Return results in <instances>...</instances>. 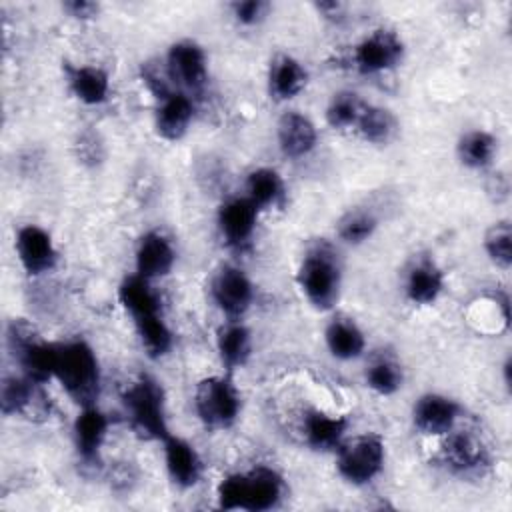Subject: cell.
<instances>
[{"label": "cell", "instance_id": "1", "mask_svg": "<svg viewBox=\"0 0 512 512\" xmlns=\"http://www.w3.org/2000/svg\"><path fill=\"white\" fill-rule=\"evenodd\" d=\"M286 492L284 478L270 466H256L248 472H234L216 488L220 510L266 512L276 508Z\"/></svg>", "mask_w": 512, "mask_h": 512}, {"label": "cell", "instance_id": "2", "mask_svg": "<svg viewBox=\"0 0 512 512\" xmlns=\"http://www.w3.org/2000/svg\"><path fill=\"white\" fill-rule=\"evenodd\" d=\"M54 378L82 408L96 404L100 396V364L92 346L84 340L58 344Z\"/></svg>", "mask_w": 512, "mask_h": 512}, {"label": "cell", "instance_id": "3", "mask_svg": "<svg viewBox=\"0 0 512 512\" xmlns=\"http://www.w3.org/2000/svg\"><path fill=\"white\" fill-rule=\"evenodd\" d=\"M296 280L316 310L334 308L342 290V264L334 248L326 242L310 246L298 266Z\"/></svg>", "mask_w": 512, "mask_h": 512}, {"label": "cell", "instance_id": "4", "mask_svg": "<svg viewBox=\"0 0 512 512\" xmlns=\"http://www.w3.org/2000/svg\"><path fill=\"white\" fill-rule=\"evenodd\" d=\"M132 430L146 440H164L170 434L166 418V396L162 384L152 376H138L122 394Z\"/></svg>", "mask_w": 512, "mask_h": 512}, {"label": "cell", "instance_id": "5", "mask_svg": "<svg viewBox=\"0 0 512 512\" xmlns=\"http://www.w3.org/2000/svg\"><path fill=\"white\" fill-rule=\"evenodd\" d=\"M6 342L24 376L38 384L54 378L58 344L46 342L32 324L20 318L12 320L6 330Z\"/></svg>", "mask_w": 512, "mask_h": 512}, {"label": "cell", "instance_id": "6", "mask_svg": "<svg viewBox=\"0 0 512 512\" xmlns=\"http://www.w3.org/2000/svg\"><path fill=\"white\" fill-rule=\"evenodd\" d=\"M194 410L200 422L212 430L230 428L242 410V400L236 384L228 374L206 376L196 384Z\"/></svg>", "mask_w": 512, "mask_h": 512}, {"label": "cell", "instance_id": "7", "mask_svg": "<svg viewBox=\"0 0 512 512\" xmlns=\"http://www.w3.org/2000/svg\"><path fill=\"white\" fill-rule=\"evenodd\" d=\"M336 450L338 474L352 486L370 484L384 468L386 446L384 440L374 432H366L354 436L352 440H344Z\"/></svg>", "mask_w": 512, "mask_h": 512}, {"label": "cell", "instance_id": "8", "mask_svg": "<svg viewBox=\"0 0 512 512\" xmlns=\"http://www.w3.org/2000/svg\"><path fill=\"white\" fill-rule=\"evenodd\" d=\"M404 58V42L392 30H374L352 50V64L360 74H380L396 68Z\"/></svg>", "mask_w": 512, "mask_h": 512}, {"label": "cell", "instance_id": "9", "mask_svg": "<svg viewBox=\"0 0 512 512\" xmlns=\"http://www.w3.org/2000/svg\"><path fill=\"white\" fill-rule=\"evenodd\" d=\"M166 74L180 92H198L208 80L206 52L194 40H178L166 52Z\"/></svg>", "mask_w": 512, "mask_h": 512}, {"label": "cell", "instance_id": "10", "mask_svg": "<svg viewBox=\"0 0 512 512\" xmlns=\"http://www.w3.org/2000/svg\"><path fill=\"white\" fill-rule=\"evenodd\" d=\"M210 294L226 318L240 320L254 302V284L242 268L222 266L212 278Z\"/></svg>", "mask_w": 512, "mask_h": 512}, {"label": "cell", "instance_id": "11", "mask_svg": "<svg viewBox=\"0 0 512 512\" xmlns=\"http://www.w3.org/2000/svg\"><path fill=\"white\" fill-rule=\"evenodd\" d=\"M16 256L30 276H40L56 268L58 250L52 236L38 224H24L16 232L14 240Z\"/></svg>", "mask_w": 512, "mask_h": 512}, {"label": "cell", "instance_id": "12", "mask_svg": "<svg viewBox=\"0 0 512 512\" xmlns=\"http://www.w3.org/2000/svg\"><path fill=\"white\" fill-rule=\"evenodd\" d=\"M0 408L4 416H46L50 402L42 392V384L28 376H6L0 386Z\"/></svg>", "mask_w": 512, "mask_h": 512}, {"label": "cell", "instance_id": "13", "mask_svg": "<svg viewBox=\"0 0 512 512\" xmlns=\"http://www.w3.org/2000/svg\"><path fill=\"white\" fill-rule=\"evenodd\" d=\"M162 446L164 466L172 484L182 490L194 488L202 478V458L194 444L170 432L162 440Z\"/></svg>", "mask_w": 512, "mask_h": 512}, {"label": "cell", "instance_id": "14", "mask_svg": "<svg viewBox=\"0 0 512 512\" xmlns=\"http://www.w3.org/2000/svg\"><path fill=\"white\" fill-rule=\"evenodd\" d=\"M442 460L452 472L470 476L482 472L490 464V454L482 440L474 434L450 430L442 446Z\"/></svg>", "mask_w": 512, "mask_h": 512}, {"label": "cell", "instance_id": "15", "mask_svg": "<svg viewBox=\"0 0 512 512\" xmlns=\"http://www.w3.org/2000/svg\"><path fill=\"white\" fill-rule=\"evenodd\" d=\"M458 412L460 406L456 400L438 392H426L414 402L412 422L422 434L442 436L454 428Z\"/></svg>", "mask_w": 512, "mask_h": 512}, {"label": "cell", "instance_id": "16", "mask_svg": "<svg viewBox=\"0 0 512 512\" xmlns=\"http://www.w3.org/2000/svg\"><path fill=\"white\" fill-rule=\"evenodd\" d=\"M258 208L246 198H230L218 210V230L232 248H244L256 230Z\"/></svg>", "mask_w": 512, "mask_h": 512}, {"label": "cell", "instance_id": "17", "mask_svg": "<svg viewBox=\"0 0 512 512\" xmlns=\"http://www.w3.org/2000/svg\"><path fill=\"white\" fill-rule=\"evenodd\" d=\"M276 140L286 158H304L316 148L318 130L306 114L290 110L278 118Z\"/></svg>", "mask_w": 512, "mask_h": 512}, {"label": "cell", "instance_id": "18", "mask_svg": "<svg viewBox=\"0 0 512 512\" xmlns=\"http://www.w3.org/2000/svg\"><path fill=\"white\" fill-rule=\"evenodd\" d=\"M174 262H176V250L166 234L158 230H150L140 238L134 254L136 274L148 280H156V278L168 276L174 268Z\"/></svg>", "mask_w": 512, "mask_h": 512}, {"label": "cell", "instance_id": "19", "mask_svg": "<svg viewBox=\"0 0 512 512\" xmlns=\"http://www.w3.org/2000/svg\"><path fill=\"white\" fill-rule=\"evenodd\" d=\"M108 434V416L96 406H84L74 420V444L80 460L88 466L100 460V450Z\"/></svg>", "mask_w": 512, "mask_h": 512}, {"label": "cell", "instance_id": "20", "mask_svg": "<svg viewBox=\"0 0 512 512\" xmlns=\"http://www.w3.org/2000/svg\"><path fill=\"white\" fill-rule=\"evenodd\" d=\"M194 118V104L186 92L174 90L172 94L158 100L154 114L156 134L164 140L176 142L180 140Z\"/></svg>", "mask_w": 512, "mask_h": 512}, {"label": "cell", "instance_id": "21", "mask_svg": "<svg viewBox=\"0 0 512 512\" xmlns=\"http://www.w3.org/2000/svg\"><path fill=\"white\" fill-rule=\"evenodd\" d=\"M64 76L72 96L86 106L104 104L110 96V78L100 66L66 64Z\"/></svg>", "mask_w": 512, "mask_h": 512}, {"label": "cell", "instance_id": "22", "mask_svg": "<svg viewBox=\"0 0 512 512\" xmlns=\"http://www.w3.org/2000/svg\"><path fill=\"white\" fill-rule=\"evenodd\" d=\"M348 418L338 414H328L322 410H308L302 422L304 440L316 452L336 450L348 432Z\"/></svg>", "mask_w": 512, "mask_h": 512}, {"label": "cell", "instance_id": "23", "mask_svg": "<svg viewBox=\"0 0 512 512\" xmlns=\"http://www.w3.org/2000/svg\"><path fill=\"white\" fill-rule=\"evenodd\" d=\"M308 82V70L290 54H276L268 66V94L278 102L298 96Z\"/></svg>", "mask_w": 512, "mask_h": 512}, {"label": "cell", "instance_id": "24", "mask_svg": "<svg viewBox=\"0 0 512 512\" xmlns=\"http://www.w3.org/2000/svg\"><path fill=\"white\" fill-rule=\"evenodd\" d=\"M442 290H444V272L434 260L420 258L410 266L404 280V296L408 298V302L418 306L434 304L440 298Z\"/></svg>", "mask_w": 512, "mask_h": 512}, {"label": "cell", "instance_id": "25", "mask_svg": "<svg viewBox=\"0 0 512 512\" xmlns=\"http://www.w3.org/2000/svg\"><path fill=\"white\" fill-rule=\"evenodd\" d=\"M216 350L222 366L232 372L250 360L252 354V332L240 320H228L216 332Z\"/></svg>", "mask_w": 512, "mask_h": 512}, {"label": "cell", "instance_id": "26", "mask_svg": "<svg viewBox=\"0 0 512 512\" xmlns=\"http://www.w3.org/2000/svg\"><path fill=\"white\" fill-rule=\"evenodd\" d=\"M328 352L342 362L356 360L366 350V336L352 318H334L324 330Z\"/></svg>", "mask_w": 512, "mask_h": 512}, {"label": "cell", "instance_id": "27", "mask_svg": "<svg viewBox=\"0 0 512 512\" xmlns=\"http://www.w3.org/2000/svg\"><path fill=\"white\" fill-rule=\"evenodd\" d=\"M150 282L152 280L134 272V274L126 276L118 286V300H120L122 308L132 316V320L162 312L160 298Z\"/></svg>", "mask_w": 512, "mask_h": 512}, {"label": "cell", "instance_id": "28", "mask_svg": "<svg viewBox=\"0 0 512 512\" xmlns=\"http://www.w3.org/2000/svg\"><path fill=\"white\" fill-rule=\"evenodd\" d=\"M498 150V140L492 132L474 128L458 138L456 154L462 166L470 170H484L492 164Z\"/></svg>", "mask_w": 512, "mask_h": 512}, {"label": "cell", "instance_id": "29", "mask_svg": "<svg viewBox=\"0 0 512 512\" xmlns=\"http://www.w3.org/2000/svg\"><path fill=\"white\" fill-rule=\"evenodd\" d=\"M284 194H286L284 180L280 172L270 166H260L252 170L246 178V198L258 210H266L282 204Z\"/></svg>", "mask_w": 512, "mask_h": 512}, {"label": "cell", "instance_id": "30", "mask_svg": "<svg viewBox=\"0 0 512 512\" xmlns=\"http://www.w3.org/2000/svg\"><path fill=\"white\" fill-rule=\"evenodd\" d=\"M132 322L136 326L140 344L150 358H162L170 352V348L174 344V336H172V330L166 324L162 312L148 314V316L136 318Z\"/></svg>", "mask_w": 512, "mask_h": 512}, {"label": "cell", "instance_id": "31", "mask_svg": "<svg viewBox=\"0 0 512 512\" xmlns=\"http://www.w3.org/2000/svg\"><path fill=\"white\" fill-rule=\"evenodd\" d=\"M356 130L370 144H388L398 132V120L388 108L366 104L356 122Z\"/></svg>", "mask_w": 512, "mask_h": 512}, {"label": "cell", "instance_id": "32", "mask_svg": "<svg viewBox=\"0 0 512 512\" xmlns=\"http://www.w3.org/2000/svg\"><path fill=\"white\" fill-rule=\"evenodd\" d=\"M364 378H366V386L378 396H392L402 388L404 372L394 358L378 356L368 364Z\"/></svg>", "mask_w": 512, "mask_h": 512}, {"label": "cell", "instance_id": "33", "mask_svg": "<svg viewBox=\"0 0 512 512\" xmlns=\"http://www.w3.org/2000/svg\"><path fill=\"white\" fill-rule=\"evenodd\" d=\"M364 106H366V102L356 92L340 90L330 98L324 116H326V122L330 128L348 130V128L356 126Z\"/></svg>", "mask_w": 512, "mask_h": 512}, {"label": "cell", "instance_id": "34", "mask_svg": "<svg viewBox=\"0 0 512 512\" xmlns=\"http://www.w3.org/2000/svg\"><path fill=\"white\" fill-rule=\"evenodd\" d=\"M378 228V218L370 210L354 208L338 220V238L346 244L358 246L368 242Z\"/></svg>", "mask_w": 512, "mask_h": 512}, {"label": "cell", "instance_id": "35", "mask_svg": "<svg viewBox=\"0 0 512 512\" xmlns=\"http://www.w3.org/2000/svg\"><path fill=\"white\" fill-rule=\"evenodd\" d=\"M484 252L490 262L502 270L512 264V226L510 220L494 222L484 234Z\"/></svg>", "mask_w": 512, "mask_h": 512}, {"label": "cell", "instance_id": "36", "mask_svg": "<svg viewBox=\"0 0 512 512\" xmlns=\"http://www.w3.org/2000/svg\"><path fill=\"white\" fill-rule=\"evenodd\" d=\"M76 154L80 158L82 164H88V166H96L102 162L104 158V144L102 140L98 138L96 132L92 130H84L78 140H76Z\"/></svg>", "mask_w": 512, "mask_h": 512}, {"label": "cell", "instance_id": "37", "mask_svg": "<svg viewBox=\"0 0 512 512\" xmlns=\"http://www.w3.org/2000/svg\"><path fill=\"white\" fill-rule=\"evenodd\" d=\"M230 8H232V16L238 24L254 26V24L262 22V18L266 16L268 2H264V0H242V2H234Z\"/></svg>", "mask_w": 512, "mask_h": 512}, {"label": "cell", "instance_id": "38", "mask_svg": "<svg viewBox=\"0 0 512 512\" xmlns=\"http://www.w3.org/2000/svg\"><path fill=\"white\" fill-rule=\"evenodd\" d=\"M62 8L72 18H78V20H90L100 10V6L96 2H90V0H68V2L62 4Z\"/></svg>", "mask_w": 512, "mask_h": 512}, {"label": "cell", "instance_id": "39", "mask_svg": "<svg viewBox=\"0 0 512 512\" xmlns=\"http://www.w3.org/2000/svg\"><path fill=\"white\" fill-rule=\"evenodd\" d=\"M510 368H512V362H510V356H506L504 364H502V372H504V386L510 390Z\"/></svg>", "mask_w": 512, "mask_h": 512}]
</instances>
